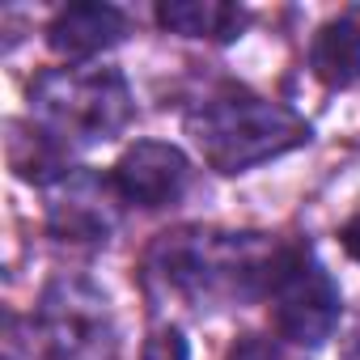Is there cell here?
<instances>
[{"label":"cell","instance_id":"6da1fadb","mask_svg":"<svg viewBox=\"0 0 360 360\" xmlns=\"http://www.w3.org/2000/svg\"><path fill=\"white\" fill-rule=\"evenodd\" d=\"M276 242L263 233H221V229H174L161 233L144 259V280L153 292L183 301L187 309H221L267 297L276 263Z\"/></svg>","mask_w":360,"mask_h":360},{"label":"cell","instance_id":"7a4b0ae2","mask_svg":"<svg viewBox=\"0 0 360 360\" xmlns=\"http://www.w3.org/2000/svg\"><path fill=\"white\" fill-rule=\"evenodd\" d=\"M187 131L195 136L204 161L221 174H246L271 157H284V153L309 144V136H314L297 110L250 94L246 85L208 89L191 106Z\"/></svg>","mask_w":360,"mask_h":360},{"label":"cell","instance_id":"3957f363","mask_svg":"<svg viewBox=\"0 0 360 360\" xmlns=\"http://www.w3.org/2000/svg\"><path fill=\"white\" fill-rule=\"evenodd\" d=\"M131 89L115 68H51L30 85V119L68 153L115 140L131 123Z\"/></svg>","mask_w":360,"mask_h":360},{"label":"cell","instance_id":"277c9868","mask_svg":"<svg viewBox=\"0 0 360 360\" xmlns=\"http://www.w3.org/2000/svg\"><path fill=\"white\" fill-rule=\"evenodd\" d=\"M267 301H271V322H276L280 339L292 347L326 343L335 322H339V305H343L330 271L318 263V255L309 246H284L280 250Z\"/></svg>","mask_w":360,"mask_h":360},{"label":"cell","instance_id":"5b68a950","mask_svg":"<svg viewBox=\"0 0 360 360\" xmlns=\"http://www.w3.org/2000/svg\"><path fill=\"white\" fill-rule=\"evenodd\" d=\"M39 335L51 360H110L115 318L102 288L81 276H60L39 301Z\"/></svg>","mask_w":360,"mask_h":360},{"label":"cell","instance_id":"8992f818","mask_svg":"<svg viewBox=\"0 0 360 360\" xmlns=\"http://www.w3.org/2000/svg\"><path fill=\"white\" fill-rule=\"evenodd\" d=\"M119 200L123 195L115 191V178L72 169L68 178H60V191L51 195L47 229L72 246H102L119 225Z\"/></svg>","mask_w":360,"mask_h":360},{"label":"cell","instance_id":"52a82bcc","mask_svg":"<svg viewBox=\"0 0 360 360\" xmlns=\"http://www.w3.org/2000/svg\"><path fill=\"white\" fill-rule=\"evenodd\" d=\"M115 191L123 195V204L136 208H165L178 204L191 183V161L183 148H174L165 140H136L119 165H115Z\"/></svg>","mask_w":360,"mask_h":360},{"label":"cell","instance_id":"ba28073f","mask_svg":"<svg viewBox=\"0 0 360 360\" xmlns=\"http://www.w3.org/2000/svg\"><path fill=\"white\" fill-rule=\"evenodd\" d=\"M127 39V13L102 0H81L56 13V22L47 26V43L56 56L68 60H94L102 51H110L115 43Z\"/></svg>","mask_w":360,"mask_h":360},{"label":"cell","instance_id":"9c48e42d","mask_svg":"<svg viewBox=\"0 0 360 360\" xmlns=\"http://www.w3.org/2000/svg\"><path fill=\"white\" fill-rule=\"evenodd\" d=\"M309 68L326 89H347L360 81V5H347L318 30L309 47Z\"/></svg>","mask_w":360,"mask_h":360},{"label":"cell","instance_id":"30bf717a","mask_svg":"<svg viewBox=\"0 0 360 360\" xmlns=\"http://www.w3.org/2000/svg\"><path fill=\"white\" fill-rule=\"evenodd\" d=\"M157 22L183 39L233 43L246 30V9L229 5V0H165L157 5Z\"/></svg>","mask_w":360,"mask_h":360},{"label":"cell","instance_id":"8fae6325","mask_svg":"<svg viewBox=\"0 0 360 360\" xmlns=\"http://www.w3.org/2000/svg\"><path fill=\"white\" fill-rule=\"evenodd\" d=\"M9 165L26 178V183H60V178L72 174L68 165V148L60 140H51L43 127H9Z\"/></svg>","mask_w":360,"mask_h":360},{"label":"cell","instance_id":"7c38bea8","mask_svg":"<svg viewBox=\"0 0 360 360\" xmlns=\"http://www.w3.org/2000/svg\"><path fill=\"white\" fill-rule=\"evenodd\" d=\"M225 360H301V356H297V347H292V343H284V339L246 335V339H238V343L229 347V356H225Z\"/></svg>","mask_w":360,"mask_h":360},{"label":"cell","instance_id":"4fadbf2b","mask_svg":"<svg viewBox=\"0 0 360 360\" xmlns=\"http://www.w3.org/2000/svg\"><path fill=\"white\" fill-rule=\"evenodd\" d=\"M140 360H191V352H187V339L169 326V330H157L144 343V356Z\"/></svg>","mask_w":360,"mask_h":360},{"label":"cell","instance_id":"5bb4252c","mask_svg":"<svg viewBox=\"0 0 360 360\" xmlns=\"http://www.w3.org/2000/svg\"><path fill=\"white\" fill-rule=\"evenodd\" d=\"M339 242H343V250L360 263V217H356V221H347V225L339 229Z\"/></svg>","mask_w":360,"mask_h":360}]
</instances>
